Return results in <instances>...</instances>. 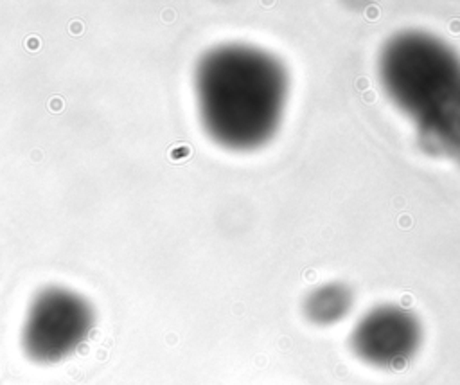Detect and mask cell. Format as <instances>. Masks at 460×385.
Here are the masks:
<instances>
[{
	"mask_svg": "<svg viewBox=\"0 0 460 385\" xmlns=\"http://www.w3.org/2000/svg\"><path fill=\"white\" fill-rule=\"evenodd\" d=\"M194 90L210 139L234 151H248L275 135L288 99V74L270 52L226 43L201 56Z\"/></svg>",
	"mask_w": 460,
	"mask_h": 385,
	"instance_id": "cell-1",
	"label": "cell"
},
{
	"mask_svg": "<svg viewBox=\"0 0 460 385\" xmlns=\"http://www.w3.org/2000/svg\"><path fill=\"white\" fill-rule=\"evenodd\" d=\"M379 79L415 122L422 148L447 157L460 131V56L429 32L402 31L381 49Z\"/></svg>",
	"mask_w": 460,
	"mask_h": 385,
	"instance_id": "cell-2",
	"label": "cell"
},
{
	"mask_svg": "<svg viewBox=\"0 0 460 385\" xmlns=\"http://www.w3.org/2000/svg\"><path fill=\"white\" fill-rule=\"evenodd\" d=\"M93 322V309L84 297L59 286L45 288L29 306L22 347L38 363L61 362L88 338Z\"/></svg>",
	"mask_w": 460,
	"mask_h": 385,
	"instance_id": "cell-3",
	"label": "cell"
},
{
	"mask_svg": "<svg viewBox=\"0 0 460 385\" xmlns=\"http://www.w3.org/2000/svg\"><path fill=\"white\" fill-rule=\"evenodd\" d=\"M422 342L419 318L397 304H381L365 313L352 335L354 354L379 369H399L406 365Z\"/></svg>",
	"mask_w": 460,
	"mask_h": 385,
	"instance_id": "cell-4",
	"label": "cell"
},
{
	"mask_svg": "<svg viewBox=\"0 0 460 385\" xmlns=\"http://www.w3.org/2000/svg\"><path fill=\"white\" fill-rule=\"evenodd\" d=\"M352 304L354 295L347 284L325 282L307 293L304 315L316 326H332L349 315Z\"/></svg>",
	"mask_w": 460,
	"mask_h": 385,
	"instance_id": "cell-5",
	"label": "cell"
}]
</instances>
